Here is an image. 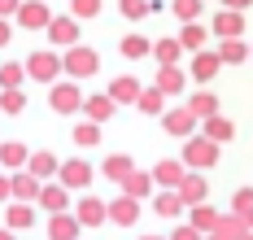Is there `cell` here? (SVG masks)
Masks as SVG:
<instances>
[{
  "mask_svg": "<svg viewBox=\"0 0 253 240\" xmlns=\"http://www.w3.org/2000/svg\"><path fill=\"white\" fill-rule=\"evenodd\" d=\"M183 166L188 170H210V166H218V144L210 140V135H192V140H183Z\"/></svg>",
  "mask_w": 253,
  "mask_h": 240,
  "instance_id": "obj_1",
  "label": "cell"
},
{
  "mask_svg": "<svg viewBox=\"0 0 253 240\" xmlns=\"http://www.w3.org/2000/svg\"><path fill=\"white\" fill-rule=\"evenodd\" d=\"M61 70H66V61L52 53V48H40V53L26 57V75H31L35 83H48V87H52V83L61 79Z\"/></svg>",
  "mask_w": 253,
  "mask_h": 240,
  "instance_id": "obj_2",
  "label": "cell"
},
{
  "mask_svg": "<svg viewBox=\"0 0 253 240\" xmlns=\"http://www.w3.org/2000/svg\"><path fill=\"white\" fill-rule=\"evenodd\" d=\"M83 92H79V83L75 79H57L48 87V105H52V114H79L83 109Z\"/></svg>",
  "mask_w": 253,
  "mask_h": 240,
  "instance_id": "obj_3",
  "label": "cell"
},
{
  "mask_svg": "<svg viewBox=\"0 0 253 240\" xmlns=\"http://www.w3.org/2000/svg\"><path fill=\"white\" fill-rule=\"evenodd\" d=\"M61 61H66V79H87V75L101 70V57L92 53V48H83V44H79V48H66Z\"/></svg>",
  "mask_w": 253,
  "mask_h": 240,
  "instance_id": "obj_4",
  "label": "cell"
},
{
  "mask_svg": "<svg viewBox=\"0 0 253 240\" xmlns=\"http://www.w3.org/2000/svg\"><path fill=\"white\" fill-rule=\"evenodd\" d=\"M197 122H201V118H197L188 105H183V109H166V114H162V131H166V135H179V140H192V135H197Z\"/></svg>",
  "mask_w": 253,
  "mask_h": 240,
  "instance_id": "obj_5",
  "label": "cell"
},
{
  "mask_svg": "<svg viewBox=\"0 0 253 240\" xmlns=\"http://www.w3.org/2000/svg\"><path fill=\"white\" fill-rule=\"evenodd\" d=\"M18 27L26 31H48L52 27V9L44 0H22V9H18Z\"/></svg>",
  "mask_w": 253,
  "mask_h": 240,
  "instance_id": "obj_6",
  "label": "cell"
},
{
  "mask_svg": "<svg viewBox=\"0 0 253 240\" xmlns=\"http://www.w3.org/2000/svg\"><path fill=\"white\" fill-rule=\"evenodd\" d=\"M48 40H52V48H79V18H75V13H61V18H52Z\"/></svg>",
  "mask_w": 253,
  "mask_h": 240,
  "instance_id": "obj_7",
  "label": "cell"
},
{
  "mask_svg": "<svg viewBox=\"0 0 253 240\" xmlns=\"http://www.w3.org/2000/svg\"><path fill=\"white\" fill-rule=\"evenodd\" d=\"M105 92L114 96V105H140V96H144V87H140L135 75H118V79H109Z\"/></svg>",
  "mask_w": 253,
  "mask_h": 240,
  "instance_id": "obj_8",
  "label": "cell"
},
{
  "mask_svg": "<svg viewBox=\"0 0 253 240\" xmlns=\"http://www.w3.org/2000/svg\"><path fill=\"white\" fill-rule=\"evenodd\" d=\"M57 184H66L70 192H83V188L92 184V166L83 158H70V161H61V175H57Z\"/></svg>",
  "mask_w": 253,
  "mask_h": 240,
  "instance_id": "obj_9",
  "label": "cell"
},
{
  "mask_svg": "<svg viewBox=\"0 0 253 240\" xmlns=\"http://www.w3.org/2000/svg\"><path fill=\"white\" fill-rule=\"evenodd\" d=\"M210 31H214L218 40H240V35H245V13H236V9H218L214 22H210Z\"/></svg>",
  "mask_w": 253,
  "mask_h": 240,
  "instance_id": "obj_10",
  "label": "cell"
},
{
  "mask_svg": "<svg viewBox=\"0 0 253 240\" xmlns=\"http://www.w3.org/2000/svg\"><path fill=\"white\" fill-rule=\"evenodd\" d=\"M75 214L83 227H101V223H109V201H101V197H83V201H75Z\"/></svg>",
  "mask_w": 253,
  "mask_h": 240,
  "instance_id": "obj_11",
  "label": "cell"
},
{
  "mask_svg": "<svg viewBox=\"0 0 253 240\" xmlns=\"http://www.w3.org/2000/svg\"><path fill=\"white\" fill-rule=\"evenodd\" d=\"M153 179H157V184L162 188H183V179H188V166H183V161H175V158H162L157 161V166H153Z\"/></svg>",
  "mask_w": 253,
  "mask_h": 240,
  "instance_id": "obj_12",
  "label": "cell"
},
{
  "mask_svg": "<svg viewBox=\"0 0 253 240\" xmlns=\"http://www.w3.org/2000/svg\"><path fill=\"white\" fill-rule=\"evenodd\" d=\"M109 223L135 227V223H140V201H135V197H114V201H109Z\"/></svg>",
  "mask_w": 253,
  "mask_h": 240,
  "instance_id": "obj_13",
  "label": "cell"
},
{
  "mask_svg": "<svg viewBox=\"0 0 253 240\" xmlns=\"http://www.w3.org/2000/svg\"><path fill=\"white\" fill-rule=\"evenodd\" d=\"M179 197H183L188 205H205V201H210V179H205L201 170H188V179H183V188H179Z\"/></svg>",
  "mask_w": 253,
  "mask_h": 240,
  "instance_id": "obj_14",
  "label": "cell"
},
{
  "mask_svg": "<svg viewBox=\"0 0 253 240\" xmlns=\"http://www.w3.org/2000/svg\"><path fill=\"white\" fill-rule=\"evenodd\" d=\"M153 87H162L166 96H183V87H188V75L179 70V66H157V79Z\"/></svg>",
  "mask_w": 253,
  "mask_h": 240,
  "instance_id": "obj_15",
  "label": "cell"
},
{
  "mask_svg": "<svg viewBox=\"0 0 253 240\" xmlns=\"http://www.w3.org/2000/svg\"><path fill=\"white\" fill-rule=\"evenodd\" d=\"M114 96H109V92H96V96H87V101H83V114H87V122H96V127H101V122H109V118H114Z\"/></svg>",
  "mask_w": 253,
  "mask_h": 240,
  "instance_id": "obj_16",
  "label": "cell"
},
{
  "mask_svg": "<svg viewBox=\"0 0 253 240\" xmlns=\"http://www.w3.org/2000/svg\"><path fill=\"white\" fill-rule=\"evenodd\" d=\"M218 66H223V57H218V53H210V48H205V53H197V57H192V66H188V75H192V79H197V83L205 87V83H210L214 75H218Z\"/></svg>",
  "mask_w": 253,
  "mask_h": 240,
  "instance_id": "obj_17",
  "label": "cell"
},
{
  "mask_svg": "<svg viewBox=\"0 0 253 240\" xmlns=\"http://www.w3.org/2000/svg\"><path fill=\"white\" fill-rule=\"evenodd\" d=\"M101 175H105V179H114V184H126V179L135 175V161L126 158V153H109V158L101 161Z\"/></svg>",
  "mask_w": 253,
  "mask_h": 240,
  "instance_id": "obj_18",
  "label": "cell"
},
{
  "mask_svg": "<svg viewBox=\"0 0 253 240\" xmlns=\"http://www.w3.org/2000/svg\"><path fill=\"white\" fill-rule=\"evenodd\" d=\"M79 232H83L79 214H52L48 218V240H79Z\"/></svg>",
  "mask_w": 253,
  "mask_h": 240,
  "instance_id": "obj_19",
  "label": "cell"
},
{
  "mask_svg": "<svg viewBox=\"0 0 253 240\" xmlns=\"http://www.w3.org/2000/svg\"><path fill=\"white\" fill-rule=\"evenodd\" d=\"M183 205H188V201L179 197L175 188H162V192L153 197V214H157V218H179V214H183Z\"/></svg>",
  "mask_w": 253,
  "mask_h": 240,
  "instance_id": "obj_20",
  "label": "cell"
},
{
  "mask_svg": "<svg viewBox=\"0 0 253 240\" xmlns=\"http://www.w3.org/2000/svg\"><path fill=\"white\" fill-rule=\"evenodd\" d=\"M4 227H9V232H31V227H35V205L13 201V205H9V214H4Z\"/></svg>",
  "mask_w": 253,
  "mask_h": 240,
  "instance_id": "obj_21",
  "label": "cell"
},
{
  "mask_svg": "<svg viewBox=\"0 0 253 240\" xmlns=\"http://www.w3.org/2000/svg\"><path fill=\"white\" fill-rule=\"evenodd\" d=\"M40 197H44V184L31 170H18L13 175V201H40Z\"/></svg>",
  "mask_w": 253,
  "mask_h": 240,
  "instance_id": "obj_22",
  "label": "cell"
},
{
  "mask_svg": "<svg viewBox=\"0 0 253 240\" xmlns=\"http://www.w3.org/2000/svg\"><path fill=\"white\" fill-rule=\"evenodd\" d=\"M218 57H223V66L253 61V44H245V40H218Z\"/></svg>",
  "mask_w": 253,
  "mask_h": 240,
  "instance_id": "obj_23",
  "label": "cell"
},
{
  "mask_svg": "<svg viewBox=\"0 0 253 240\" xmlns=\"http://www.w3.org/2000/svg\"><path fill=\"white\" fill-rule=\"evenodd\" d=\"M26 170H31L35 179H52V175H61V161L52 158L48 149H40V153H31V161H26Z\"/></svg>",
  "mask_w": 253,
  "mask_h": 240,
  "instance_id": "obj_24",
  "label": "cell"
},
{
  "mask_svg": "<svg viewBox=\"0 0 253 240\" xmlns=\"http://www.w3.org/2000/svg\"><path fill=\"white\" fill-rule=\"evenodd\" d=\"M218 218H223V214L214 210L210 201H205V205H192V214H188V223H192V227H197L201 236H214V227H218Z\"/></svg>",
  "mask_w": 253,
  "mask_h": 240,
  "instance_id": "obj_25",
  "label": "cell"
},
{
  "mask_svg": "<svg viewBox=\"0 0 253 240\" xmlns=\"http://www.w3.org/2000/svg\"><path fill=\"white\" fill-rule=\"evenodd\" d=\"M40 205H44L48 214H66V205H70V188H66V184H44Z\"/></svg>",
  "mask_w": 253,
  "mask_h": 240,
  "instance_id": "obj_26",
  "label": "cell"
},
{
  "mask_svg": "<svg viewBox=\"0 0 253 240\" xmlns=\"http://www.w3.org/2000/svg\"><path fill=\"white\" fill-rule=\"evenodd\" d=\"M26 161H31L26 144H18V140H4V144H0V166H9L13 175H18V166L26 170Z\"/></svg>",
  "mask_w": 253,
  "mask_h": 240,
  "instance_id": "obj_27",
  "label": "cell"
},
{
  "mask_svg": "<svg viewBox=\"0 0 253 240\" xmlns=\"http://www.w3.org/2000/svg\"><path fill=\"white\" fill-rule=\"evenodd\" d=\"M153 184H157V179H153V170H135V175L123 184V197H135V201H144V197H153Z\"/></svg>",
  "mask_w": 253,
  "mask_h": 240,
  "instance_id": "obj_28",
  "label": "cell"
},
{
  "mask_svg": "<svg viewBox=\"0 0 253 240\" xmlns=\"http://www.w3.org/2000/svg\"><path fill=\"white\" fill-rule=\"evenodd\" d=\"M188 109H192V114H197V118H205V122H210V118H218V96H214V92H197V96H188Z\"/></svg>",
  "mask_w": 253,
  "mask_h": 240,
  "instance_id": "obj_29",
  "label": "cell"
},
{
  "mask_svg": "<svg viewBox=\"0 0 253 240\" xmlns=\"http://www.w3.org/2000/svg\"><path fill=\"white\" fill-rule=\"evenodd\" d=\"M22 79H31V75H26V61H4V66H0V92L22 87Z\"/></svg>",
  "mask_w": 253,
  "mask_h": 240,
  "instance_id": "obj_30",
  "label": "cell"
},
{
  "mask_svg": "<svg viewBox=\"0 0 253 240\" xmlns=\"http://www.w3.org/2000/svg\"><path fill=\"white\" fill-rule=\"evenodd\" d=\"M153 57H157V66H175L179 57H183V44L170 40V35L166 40H153Z\"/></svg>",
  "mask_w": 253,
  "mask_h": 240,
  "instance_id": "obj_31",
  "label": "cell"
},
{
  "mask_svg": "<svg viewBox=\"0 0 253 240\" xmlns=\"http://www.w3.org/2000/svg\"><path fill=\"white\" fill-rule=\"evenodd\" d=\"M205 31H210V27H201V22H188V27L179 31V44H183V48H188L192 57L205 53Z\"/></svg>",
  "mask_w": 253,
  "mask_h": 240,
  "instance_id": "obj_32",
  "label": "cell"
},
{
  "mask_svg": "<svg viewBox=\"0 0 253 240\" xmlns=\"http://www.w3.org/2000/svg\"><path fill=\"white\" fill-rule=\"evenodd\" d=\"M118 53H123L126 61H140V57H153V40H144V35H126L123 44H118Z\"/></svg>",
  "mask_w": 253,
  "mask_h": 240,
  "instance_id": "obj_33",
  "label": "cell"
},
{
  "mask_svg": "<svg viewBox=\"0 0 253 240\" xmlns=\"http://www.w3.org/2000/svg\"><path fill=\"white\" fill-rule=\"evenodd\" d=\"M140 114H153V118H162V114H166V92H162V87H144V96H140Z\"/></svg>",
  "mask_w": 253,
  "mask_h": 240,
  "instance_id": "obj_34",
  "label": "cell"
},
{
  "mask_svg": "<svg viewBox=\"0 0 253 240\" xmlns=\"http://www.w3.org/2000/svg\"><path fill=\"white\" fill-rule=\"evenodd\" d=\"M170 13H175L183 27L188 22H201V0H170Z\"/></svg>",
  "mask_w": 253,
  "mask_h": 240,
  "instance_id": "obj_35",
  "label": "cell"
},
{
  "mask_svg": "<svg viewBox=\"0 0 253 240\" xmlns=\"http://www.w3.org/2000/svg\"><path fill=\"white\" fill-rule=\"evenodd\" d=\"M201 135H210L214 144H227L231 135H236V127H231L227 118H210V122H205V131H201Z\"/></svg>",
  "mask_w": 253,
  "mask_h": 240,
  "instance_id": "obj_36",
  "label": "cell"
},
{
  "mask_svg": "<svg viewBox=\"0 0 253 240\" xmlns=\"http://www.w3.org/2000/svg\"><path fill=\"white\" fill-rule=\"evenodd\" d=\"M0 109H4V114H22V109H26V92H22V87L0 92Z\"/></svg>",
  "mask_w": 253,
  "mask_h": 240,
  "instance_id": "obj_37",
  "label": "cell"
},
{
  "mask_svg": "<svg viewBox=\"0 0 253 240\" xmlns=\"http://www.w3.org/2000/svg\"><path fill=\"white\" fill-rule=\"evenodd\" d=\"M118 9H123V18H144V13H153V0H118Z\"/></svg>",
  "mask_w": 253,
  "mask_h": 240,
  "instance_id": "obj_38",
  "label": "cell"
},
{
  "mask_svg": "<svg viewBox=\"0 0 253 240\" xmlns=\"http://www.w3.org/2000/svg\"><path fill=\"white\" fill-rule=\"evenodd\" d=\"M96 140H101V127H96V122H79V127H75V144H83V149H92Z\"/></svg>",
  "mask_w": 253,
  "mask_h": 240,
  "instance_id": "obj_39",
  "label": "cell"
},
{
  "mask_svg": "<svg viewBox=\"0 0 253 240\" xmlns=\"http://www.w3.org/2000/svg\"><path fill=\"white\" fill-rule=\"evenodd\" d=\"M249 210H253V188H236V197H231V214L245 218Z\"/></svg>",
  "mask_w": 253,
  "mask_h": 240,
  "instance_id": "obj_40",
  "label": "cell"
},
{
  "mask_svg": "<svg viewBox=\"0 0 253 240\" xmlns=\"http://www.w3.org/2000/svg\"><path fill=\"white\" fill-rule=\"evenodd\" d=\"M70 13H75L79 22H83V18H96V13H101V0H70Z\"/></svg>",
  "mask_w": 253,
  "mask_h": 240,
  "instance_id": "obj_41",
  "label": "cell"
},
{
  "mask_svg": "<svg viewBox=\"0 0 253 240\" xmlns=\"http://www.w3.org/2000/svg\"><path fill=\"white\" fill-rule=\"evenodd\" d=\"M170 240H205V236L192 227V223H183V227H175V236H170Z\"/></svg>",
  "mask_w": 253,
  "mask_h": 240,
  "instance_id": "obj_42",
  "label": "cell"
},
{
  "mask_svg": "<svg viewBox=\"0 0 253 240\" xmlns=\"http://www.w3.org/2000/svg\"><path fill=\"white\" fill-rule=\"evenodd\" d=\"M18 9H22V0H0V18H18Z\"/></svg>",
  "mask_w": 253,
  "mask_h": 240,
  "instance_id": "obj_43",
  "label": "cell"
},
{
  "mask_svg": "<svg viewBox=\"0 0 253 240\" xmlns=\"http://www.w3.org/2000/svg\"><path fill=\"white\" fill-rule=\"evenodd\" d=\"M13 197V175H0V201H9Z\"/></svg>",
  "mask_w": 253,
  "mask_h": 240,
  "instance_id": "obj_44",
  "label": "cell"
},
{
  "mask_svg": "<svg viewBox=\"0 0 253 240\" xmlns=\"http://www.w3.org/2000/svg\"><path fill=\"white\" fill-rule=\"evenodd\" d=\"M9 40H13V27H9V22H4V18H0V48H4V44H9Z\"/></svg>",
  "mask_w": 253,
  "mask_h": 240,
  "instance_id": "obj_45",
  "label": "cell"
},
{
  "mask_svg": "<svg viewBox=\"0 0 253 240\" xmlns=\"http://www.w3.org/2000/svg\"><path fill=\"white\" fill-rule=\"evenodd\" d=\"M249 4H253V0H223V9H236V13H245Z\"/></svg>",
  "mask_w": 253,
  "mask_h": 240,
  "instance_id": "obj_46",
  "label": "cell"
},
{
  "mask_svg": "<svg viewBox=\"0 0 253 240\" xmlns=\"http://www.w3.org/2000/svg\"><path fill=\"white\" fill-rule=\"evenodd\" d=\"M0 240H13V232H9V227H0Z\"/></svg>",
  "mask_w": 253,
  "mask_h": 240,
  "instance_id": "obj_47",
  "label": "cell"
},
{
  "mask_svg": "<svg viewBox=\"0 0 253 240\" xmlns=\"http://www.w3.org/2000/svg\"><path fill=\"white\" fill-rule=\"evenodd\" d=\"M245 223H249V232H253V210H249V214H245Z\"/></svg>",
  "mask_w": 253,
  "mask_h": 240,
  "instance_id": "obj_48",
  "label": "cell"
},
{
  "mask_svg": "<svg viewBox=\"0 0 253 240\" xmlns=\"http://www.w3.org/2000/svg\"><path fill=\"white\" fill-rule=\"evenodd\" d=\"M140 240H170V236H140Z\"/></svg>",
  "mask_w": 253,
  "mask_h": 240,
  "instance_id": "obj_49",
  "label": "cell"
},
{
  "mask_svg": "<svg viewBox=\"0 0 253 240\" xmlns=\"http://www.w3.org/2000/svg\"><path fill=\"white\" fill-rule=\"evenodd\" d=\"M205 240H223V236H205Z\"/></svg>",
  "mask_w": 253,
  "mask_h": 240,
  "instance_id": "obj_50",
  "label": "cell"
},
{
  "mask_svg": "<svg viewBox=\"0 0 253 240\" xmlns=\"http://www.w3.org/2000/svg\"><path fill=\"white\" fill-rule=\"evenodd\" d=\"M245 240H253V232H249V236H245Z\"/></svg>",
  "mask_w": 253,
  "mask_h": 240,
  "instance_id": "obj_51",
  "label": "cell"
}]
</instances>
